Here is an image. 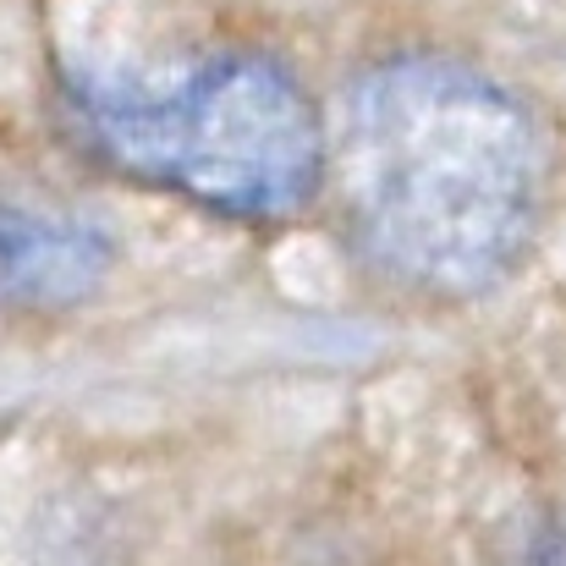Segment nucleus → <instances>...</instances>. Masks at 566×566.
<instances>
[{
  "label": "nucleus",
  "instance_id": "1",
  "mask_svg": "<svg viewBox=\"0 0 566 566\" xmlns=\"http://www.w3.org/2000/svg\"><path fill=\"white\" fill-rule=\"evenodd\" d=\"M342 182L364 248L390 275L473 297L534 242L545 138L490 77L407 55L347 94Z\"/></svg>",
  "mask_w": 566,
  "mask_h": 566
},
{
  "label": "nucleus",
  "instance_id": "3",
  "mask_svg": "<svg viewBox=\"0 0 566 566\" xmlns=\"http://www.w3.org/2000/svg\"><path fill=\"white\" fill-rule=\"evenodd\" d=\"M105 270H111L105 231L66 214L0 203V297L28 308H66L88 297L105 281Z\"/></svg>",
  "mask_w": 566,
  "mask_h": 566
},
{
  "label": "nucleus",
  "instance_id": "2",
  "mask_svg": "<svg viewBox=\"0 0 566 566\" xmlns=\"http://www.w3.org/2000/svg\"><path fill=\"white\" fill-rule=\"evenodd\" d=\"M72 99L122 171L237 220L297 214L325 177L319 116L270 55H214L171 83H77Z\"/></svg>",
  "mask_w": 566,
  "mask_h": 566
}]
</instances>
